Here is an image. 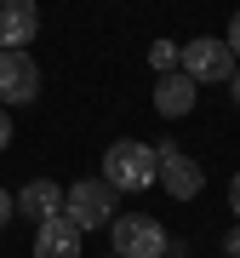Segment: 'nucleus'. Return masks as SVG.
<instances>
[{
    "label": "nucleus",
    "mask_w": 240,
    "mask_h": 258,
    "mask_svg": "<svg viewBox=\"0 0 240 258\" xmlns=\"http://www.w3.org/2000/svg\"><path fill=\"white\" fill-rule=\"evenodd\" d=\"M160 178V155L149 144H132V138H120V144H109L103 149V184L109 189H126V195H138V189H149Z\"/></svg>",
    "instance_id": "nucleus-1"
},
{
    "label": "nucleus",
    "mask_w": 240,
    "mask_h": 258,
    "mask_svg": "<svg viewBox=\"0 0 240 258\" xmlns=\"http://www.w3.org/2000/svg\"><path fill=\"white\" fill-rule=\"evenodd\" d=\"M63 218L74 224V230H109L114 224V189L103 184V178H74V184L63 189Z\"/></svg>",
    "instance_id": "nucleus-2"
},
{
    "label": "nucleus",
    "mask_w": 240,
    "mask_h": 258,
    "mask_svg": "<svg viewBox=\"0 0 240 258\" xmlns=\"http://www.w3.org/2000/svg\"><path fill=\"white\" fill-rule=\"evenodd\" d=\"M177 69H183V75H194L200 86H217V81H234L240 57L229 52V40L200 35V40H183V57H177Z\"/></svg>",
    "instance_id": "nucleus-3"
},
{
    "label": "nucleus",
    "mask_w": 240,
    "mask_h": 258,
    "mask_svg": "<svg viewBox=\"0 0 240 258\" xmlns=\"http://www.w3.org/2000/svg\"><path fill=\"white\" fill-rule=\"evenodd\" d=\"M109 247L120 258H166V230L143 212H126V218L109 224Z\"/></svg>",
    "instance_id": "nucleus-4"
},
{
    "label": "nucleus",
    "mask_w": 240,
    "mask_h": 258,
    "mask_svg": "<svg viewBox=\"0 0 240 258\" xmlns=\"http://www.w3.org/2000/svg\"><path fill=\"white\" fill-rule=\"evenodd\" d=\"M155 155H160V178H155V184H166V195H172V201H194V195L206 189L200 161H189L172 138H166V144H155Z\"/></svg>",
    "instance_id": "nucleus-5"
},
{
    "label": "nucleus",
    "mask_w": 240,
    "mask_h": 258,
    "mask_svg": "<svg viewBox=\"0 0 240 258\" xmlns=\"http://www.w3.org/2000/svg\"><path fill=\"white\" fill-rule=\"evenodd\" d=\"M40 98V69L29 52H0V103H35Z\"/></svg>",
    "instance_id": "nucleus-6"
},
{
    "label": "nucleus",
    "mask_w": 240,
    "mask_h": 258,
    "mask_svg": "<svg viewBox=\"0 0 240 258\" xmlns=\"http://www.w3.org/2000/svg\"><path fill=\"white\" fill-rule=\"evenodd\" d=\"M40 35V6L35 0H0V52H29Z\"/></svg>",
    "instance_id": "nucleus-7"
},
{
    "label": "nucleus",
    "mask_w": 240,
    "mask_h": 258,
    "mask_svg": "<svg viewBox=\"0 0 240 258\" xmlns=\"http://www.w3.org/2000/svg\"><path fill=\"white\" fill-rule=\"evenodd\" d=\"M194 98H200V81L183 75V69H166V75L155 81V109L166 115V120H183V115L194 109Z\"/></svg>",
    "instance_id": "nucleus-8"
},
{
    "label": "nucleus",
    "mask_w": 240,
    "mask_h": 258,
    "mask_svg": "<svg viewBox=\"0 0 240 258\" xmlns=\"http://www.w3.org/2000/svg\"><path fill=\"white\" fill-rule=\"evenodd\" d=\"M18 212L29 224H46V218H63V184H52V178H29L18 189Z\"/></svg>",
    "instance_id": "nucleus-9"
},
{
    "label": "nucleus",
    "mask_w": 240,
    "mask_h": 258,
    "mask_svg": "<svg viewBox=\"0 0 240 258\" xmlns=\"http://www.w3.org/2000/svg\"><path fill=\"white\" fill-rule=\"evenodd\" d=\"M35 258H80V230L69 218L35 224Z\"/></svg>",
    "instance_id": "nucleus-10"
},
{
    "label": "nucleus",
    "mask_w": 240,
    "mask_h": 258,
    "mask_svg": "<svg viewBox=\"0 0 240 258\" xmlns=\"http://www.w3.org/2000/svg\"><path fill=\"white\" fill-rule=\"evenodd\" d=\"M177 57H183V46H177V40H155V46H149V63H155L160 75L177 69Z\"/></svg>",
    "instance_id": "nucleus-11"
},
{
    "label": "nucleus",
    "mask_w": 240,
    "mask_h": 258,
    "mask_svg": "<svg viewBox=\"0 0 240 258\" xmlns=\"http://www.w3.org/2000/svg\"><path fill=\"white\" fill-rule=\"evenodd\" d=\"M12 212H18V195H6V189H0V230L12 224Z\"/></svg>",
    "instance_id": "nucleus-12"
},
{
    "label": "nucleus",
    "mask_w": 240,
    "mask_h": 258,
    "mask_svg": "<svg viewBox=\"0 0 240 258\" xmlns=\"http://www.w3.org/2000/svg\"><path fill=\"white\" fill-rule=\"evenodd\" d=\"M223 40H229V52L240 57V12H234V18H229V35H223Z\"/></svg>",
    "instance_id": "nucleus-13"
},
{
    "label": "nucleus",
    "mask_w": 240,
    "mask_h": 258,
    "mask_svg": "<svg viewBox=\"0 0 240 258\" xmlns=\"http://www.w3.org/2000/svg\"><path fill=\"white\" fill-rule=\"evenodd\" d=\"M223 252H229V258H240V224L229 230V241H223Z\"/></svg>",
    "instance_id": "nucleus-14"
},
{
    "label": "nucleus",
    "mask_w": 240,
    "mask_h": 258,
    "mask_svg": "<svg viewBox=\"0 0 240 258\" xmlns=\"http://www.w3.org/2000/svg\"><path fill=\"white\" fill-rule=\"evenodd\" d=\"M229 212L240 218V172H234V184H229Z\"/></svg>",
    "instance_id": "nucleus-15"
},
{
    "label": "nucleus",
    "mask_w": 240,
    "mask_h": 258,
    "mask_svg": "<svg viewBox=\"0 0 240 258\" xmlns=\"http://www.w3.org/2000/svg\"><path fill=\"white\" fill-rule=\"evenodd\" d=\"M6 144H12V115L0 109V149H6Z\"/></svg>",
    "instance_id": "nucleus-16"
},
{
    "label": "nucleus",
    "mask_w": 240,
    "mask_h": 258,
    "mask_svg": "<svg viewBox=\"0 0 240 258\" xmlns=\"http://www.w3.org/2000/svg\"><path fill=\"white\" fill-rule=\"evenodd\" d=\"M229 86H234V103H240V69H234V81H229Z\"/></svg>",
    "instance_id": "nucleus-17"
},
{
    "label": "nucleus",
    "mask_w": 240,
    "mask_h": 258,
    "mask_svg": "<svg viewBox=\"0 0 240 258\" xmlns=\"http://www.w3.org/2000/svg\"><path fill=\"white\" fill-rule=\"evenodd\" d=\"M109 258H120V252H109Z\"/></svg>",
    "instance_id": "nucleus-18"
},
{
    "label": "nucleus",
    "mask_w": 240,
    "mask_h": 258,
    "mask_svg": "<svg viewBox=\"0 0 240 258\" xmlns=\"http://www.w3.org/2000/svg\"><path fill=\"white\" fill-rule=\"evenodd\" d=\"M166 258H172V252H166Z\"/></svg>",
    "instance_id": "nucleus-19"
}]
</instances>
